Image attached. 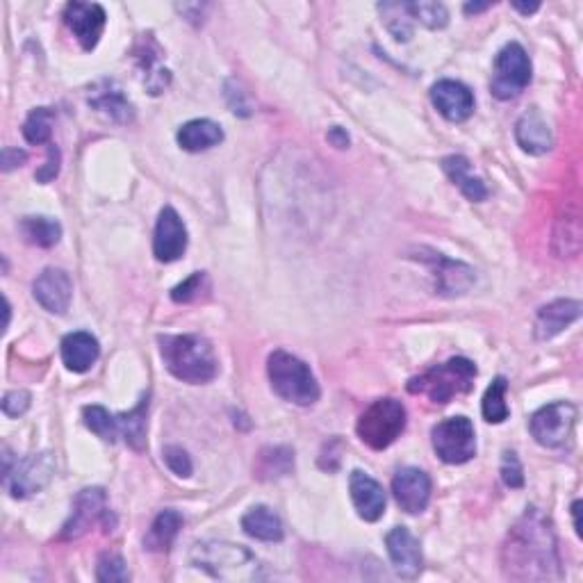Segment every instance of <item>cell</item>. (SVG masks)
<instances>
[{
  "mask_svg": "<svg viewBox=\"0 0 583 583\" xmlns=\"http://www.w3.org/2000/svg\"><path fill=\"white\" fill-rule=\"evenodd\" d=\"M506 390H508V381L504 376H497L495 381L490 383V388L483 394V417H486V422L490 424H502L508 420V404H506Z\"/></svg>",
  "mask_w": 583,
  "mask_h": 583,
  "instance_id": "33",
  "label": "cell"
},
{
  "mask_svg": "<svg viewBox=\"0 0 583 583\" xmlns=\"http://www.w3.org/2000/svg\"><path fill=\"white\" fill-rule=\"evenodd\" d=\"M581 317V303L572 299H558L549 306L538 310L536 324H533V335L536 340L545 342L556 338L558 333H563L570 324L577 322Z\"/></svg>",
  "mask_w": 583,
  "mask_h": 583,
  "instance_id": "20",
  "label": "cell"
},
{
  "mask_svg": "<svg viewBox=\"0 0 583 583\" xmlns=\"http://www.w3.org/2000/svg\"><path fill=\"white\" fill-rule=\"evenodd\" d=\"M515 139L522 146V151L531 155H545L554 146L552 128H549L547 119L538 108H531L522 114L515 126Z\"/></svg>",
  "mask_w": 583,
  "mask_h": 583,
  "instance_id": "21",
  "label": "cell"
},
{
  "mask_svg": "<svg viewBox=\"0 0 583 583\" xmlns=\"http://www.w3.org/2000/svg\"><path fill=\"white\" fill-rule=\"evenodd\" d=\"M406 429V408L401 401L385 397L374 401L356 424L358 438L365 442L369 449H388L394 440L399 438Z\"/></svg>",
  "mask_w": 583,
  "mask_h": 583,
  "instance_id": "6",
  "label": "cell"
},
{
  "mask_svg": "<svg viewBox=\"0 0 583 583\" xmlns=\"http://www.w3.org/2000/svg\"><path fill=\"white\" fill-rule=\"evenodd\" d=\"M431 101L447 121L461 123L472 117L474 94L458 80H440L431 87Z\"/></svg>",
  "mask_w": 583,
  "mask_h": 583,
  "instance_id": "18",
  "label": "cell"
},
{
  "mask_svg": "<svg viewBox=\"0 0 583 583\" xmlns=\"http://www.w3.org/2000/svg\"><path fill=\"white\" fill-rule=\"evenodd\" d=\"M502 479L508 488H522L524 486V470L520 458L515 451H506L502 458Z\"/></svg>",
  "mask_w": 583,
  "mask_h": 583,
  "instance_id": "39",
  "label": "cell"
},
{
  "mask_svg": "<svg viewBox=\"0 0 583 583\" xmlns=\"http://www.w3.org/2000/svg\"><path fill=\"white\" fill-rule=\"evenodd\" d=\"M242 529L244 533H249L251 538L262 540V543H281L285 536L281 517L267 506H253L251 511L242 517Z\"/></svg>",
  "mask_w": 583,
  "mask_h": 583,
  "instance_id": "28",
  "label": "cell"
},
{
  "mask_svg": "<svg viewBox=\"0 0 583 583\" xmlns=\"http://www.w3.org/2000/svg\"><path fill=\"white\" fill-rule=\"evenodd\" d=\"M53 112L48 108H37L30 112V117L23 123V137L30 144H48L53 135Z\"/></svg>",
  "mask_w": 583,
  "mask_h": 583,
  "instance_id": "35",
  "label": "cell"
},
{
  "mask_svg": "<svg viewBox=\"0 0 583 583\" xmlns=\"http://www.w3.org/2000/svg\"><path fill=\"white\" fill-rule=\"evenodd\" d=\"M164 463L174 474L178 476H190L192 474V461L190 456H187V451L183 447H176L171 445L164 449Z\"/></svg>",
  "mask_w": 583,
  "mask_h": 583,
  "instance_id": "40",
  "label": "cell"
},
{
  "mask_svg": "<svg viewBox=\"0 0 583 583\" xmlns=\"http://www.w3.org/2000/svg\"><path fill=\"white\" fill-rule=\"evenodd\" d=\"M194 568L208 572L210 577L228 583H244L260 579V563L249 549L242 545L224 543V540H203L190 552Z\"/></svg>",
  "mask_w": 583,
  "mask_h": 583,
  "instance_id": "3",
  "label": "cell"
},
{
  "mask_svg": "<svg viewBox=\"0 0 583 583\" xmlns=\"http://www.w3.org/2000/svg\"><path fill=\"white\" fill-rule=\"evenodd\" d=\"M89 105L114 123H128L135 117L133 103L123 96L121 87L112 80H101L92 87V92H89Z\"/></svg>",
  "mask_w": 583,
  "mask_h": 583,
  "instance_id": "22",
  "label": "cell"
},
{
  "mask_svg": "<svg viewBox=\"0 0 583 583\" xmlns=\"http://www.w3.org/2000/svg\"><path fill=\"white\" fill-rule=\"evenodd\" d=\"M180 529H183V515L174 511V508H167V511H162L153 520L151 529L144 538V547L149 552H167L178 538Z\"/></svg>",
  "mask_w": 583,
  "mask_h": 583,
  "instance_id": "29",
  "label": "cell"
},
{
  "mask_svg": "<svg viewBox=\"0 0 583 583\" xmlns=\"http://www.w3.org/2000/svg\"><path fill=\"white\" fill-rule=\"evenodd\" d=\"M431 438L435 454L449 465H463L476 456L474 424L463 415L440 422L433 429Z\"/></svg>",
  "mask_w": 583,
  "mask_h": 583,
  "instance_id": "8",
  "label": "cell"
},
{
  "mask_svg": "<svg viewBox=\"0 0 583 583\" xmlns=\"http://www.w3.org/2000/svg\"><path fill=\"white\" fill-rule=\"evenodd\" d=\"M28 160L26 151L19 149H3V171H12L16 167H21L23 162Z\"/></svg>",
  "mask_w": 583,
  "mask_h": 583,
  "instance_id": "43",
  "label": "cell"
},
{
  "mask_svg": "<svg viewBox=\"0 0 583 583\" xmlns=\"http://www.w3.org/2000/svg\"><path fill=\"white\" fill-rule=\"evenodd\" d=\"M203 290H208V276H205L203 272H196L171 290V299H174L176 303H190L199 299Z\"/></svg>",
  "mask_w": 583,
  "mask_h": 583,
  "instance_id": "38",
  "label": "cell"
},
{
  "mask_svg": "<svg viewBox=\"0 0 583 583\" xmlns=\"http://www.w3.org/2000/svg\"><path fill=\"white\" fill-rule=\"evenodd\" d=\"M413 21H420L429 30H442L449 23V12L442 3H408Z\"/></svg>",
  "mask_w": 583,
  "mask_h": 583,
  "instance_id": "36",
  "label": "cell"
},
{
  "mask_svg": "<svg viewBox=\"0 0 583 583\" xmlns=\"http://www.w3.org/2000/svg\"><path fill=\"white\" fill-rule=\"evenodd\" d=\"M98 353H101V347H98V340L92 333H69L62 340V360L69 372L85 374L98 360Z\"/></svg>",
  "mask_w": 583,
  "mask_h": 583,
  "instance_id": "23",
  "label": "cell"
},
{
  "mask_svg": "<svg viewBox=\"0 0 583 583\" xmlns=\"http://www.w3.org/2000/svg\"><path fill=\"white\" fill-rule=\"evenodd\" d=\"M19 228L28 244L41 246V249H51L62 237V226L51 217H26L21 219Z\"/></svg>",
  "mask_w": 583,
  "mask_h": 583,
  "instance_id": "31",
  "label": "cell"
},
{
  "mask_svg": "<svg viewBox=\"0 0 583 583\" xmlns=\"http://www.w3.org/2000/svg\"><path fill=\"white\" fill-rule=\"evenodd\" d=\"M82 417H85L87 429L96 433L101 440L114 442L119 438L117 415H110L103 406H87L85 410H82Z\"/></svg>",
  "mask_w": 583,
  "mask_h": 583,
  "instance_id": "34",
  "label": "cell"
},
{
  "mask_svg": "<svg viewBox=\"0 0 583 583\" xmlns=\"http://www.w3.org/2000/svg\"><path fill=\"white\" fill-rule=\"evenodd\" d=\"M57 174H60V151H57V146L48 144V160L44 162V167L37 169L35 178L39 180V183L46 185V183H51V180H55Z\"/></svg>",
  "mask_w": 583,
  "mask_h": 583,
  "instance_id": "42",
  "label": "cell"
},
{
  "mask_svg": "<svg viewBox=\"0 0 583 583\" xmlns=\"http://www.w3.org/2000/svg\"><path fill=\"white\" fill-rule=\"evenodd\" d=\"M55 474V456L51 451H39L23 461H16L10 474L3 476L5 488L14 499H28L44 490Z\"/></svg>",
  "mask_w": 583,
  "mask_h": 583,
  "instance_id": "10",
  "label": "cell"
},
{
  "mask_svg": "<svg viewBox=\"0 0 583 583\" xmlns=\"http://www.w3.org/2000/svg\"><path fill=\"white\" fill-rule=\"evenodd\" d=\"M349 490L351 502L365 522L381 520L385 513V492L379 481L372 479V476L365 472L356 470L349 479Z\"/></svg>",
  "mask_w": 583,
  "mask_h": 583,
  "instance_id": "19",
  "label": "cell"
},
{
  "mask_svg": "<svg viewBox=\"0 0 583 583\" xmlns=\"http://www.w3.org/2000/svg\"><path fill=\"white\" fill-rule=\"evenodd\" d=\"M294 467V451L287 447H267L260 451L256 463V476L262 481H272L290 474Z\"/></svg>",
  "mask_w": 583,
  "mask_h": 583,
  "instance_id": "30",
  "label": "cell"
},
{
  "mask_svg": "<svg viewBox=\"0 0 583 583\" xmlns=\"http://www.w3.org/2000/svg\"><path fill=\"white\" fill-rule=\"evenodd\" d=\"M502 568L513 581L561 579V558L552 522L538 508H527L508 531L502 547Z\"/></svg>",
  "mask_w": 583,
  "mask_h": 583,
  "instance_id": "1",
  "label": "cell"
},
{
  "mask_svg": "<svg viewBox=\"0 0 583 583\" xmlns=\"http://www.w3.org/2000/svg\"><path fill=\"white\" fill-rule=\"evenodd\" d=\"M490 3H483V5H474V3H467L465 5V14H479V12H486L490 10Z\"/></svg>",
  "mask_w": 583,
  "mask_h": 583,
  "instance_id": "46",
  "label": "cell"
},
{
  "mask_svg": "<svg viewBox=\"0 0 583 583\" xmlns=\"http://www.w3.org/2000/svg\"><path fill=\"white\" fill-rule=\"evenodd\" d=\"M176 139H178L180 149H185L190 153H201L224 142V130H221L219 123L210 119H194V121H187L185 126L178 130Z\"/></svg>",
  "mask_w": 583,
  "mask_h": 583,
  "instance_id": "26",
  "label": "cell"
},
{
  "mask_svg": "<svg viewBox=\"0 0 583 583\" xmlns=\"http://www.w3.org/2000/svg\"><path fill=\"white\" fill-rule=\"evenodd\" d=\"M442 169L449 176L451 183H454L458 190H461L470 201H486L488 190L483 185L481 178H476L472 174V164L463 155H449V158L442 160Z\"/></svg>",
  "mask_w": 583,
  "mask_h": 583,
  "instance_id": "27",
  "label": "cell"
},
{
  "mask_svg": "<svg viewBox=\"0 0 583 583\" xmlns=\"http://www.w3.org/2000/svg\"><path fill=\"white\" fill-rule=\"evenodd\" d=\"M429 253L431 256H420V258L433 269L435 290H438L442 297H461V294L470 292V287L476 281L472 267H467L465 262L449 260L442 256V253H435V251H429Z\"/></svg>",
  "mask_w": 583,
  "mask_h": 583,
  "instance_id": "13",
  "label": "cell"
},
{
  "mask_svg": "<svg viewBox=\"0 0 583 583\" xmlns=\"http://www.w3.org/2000/svg\"><path fill=\"white\" fill-rule=\"evenodd\" d=\"M577 406L568 401H558L540 408L531 417V435L538 445L547 449H561L570 442L574 424H577Z\"/></svg>",
  "mask_w": 583,
  "mask_h": 583,
  "instance_id": "9",
  "label": "cell"
},
{
  "mask_svg": "<svg viewBox=\"0 0 583 583\" xmlns=\"http://www.w3.org/2000/svg\"><path fill=\"white\" fill-rule=\"evenodd\" d=\"M385 545H388V554L392 558V568L397 577L413 581L420 577L422 572V549L417 538L406 527L392 529L385 536Z\"/></svg>",
  "mask_w": 583,
  "mask_h": 583,
  "instance_id": "17",
  "label": "cell"
},
{
  "mask_svg": "<svg viewBox=\"0 0 583 583\" xmlns=\"http://www.w3.org/2000/svg\"><path fill=\"white\" fill-rule=\"evenodd\" d=\"M513 7L517 12H522V14H533V12H538L540 10V5L538 3H531V5H522V3H513Z\"/></svg>",
  "mask_w": 583,
  "mask_h": 583,
  "instance_id": "45",
  "label": "cell"
},
{
  "mask_svg": "<svg viewBox=\"0 0 583 583\" xmlns=\"http://www.w3.org/2000/svg\"><path fill=\"white\" fill-rule=\"evenodd\" d=\"M149 404L151 394L146 392L139 404L130 413L117 415V431L119 438L126 440V445L135 451L146 449V431H149Z\"/></svg>",
  "mask_w": 583,
  "mask_h": 583,
  "instance_id": "25",
  "label": "cell"
},
{
  "mask_svg": "<svg viewBox=\"0 0 583 583\" xmlns=\"http://www.w3.org/2000/svg\"><path fill=\"white\" fill-rule=\"evenodd\" d=\"M30 392L26 390H12L3 397V413L7 417H21L30 408Z\"/></svg>",
  "mask_w": 583,
  "mask_h": 583,
  "instance_id": "41",
  "label": "cell"
},
{
  "mask_svg": "<svg viewBox=\"0 0 583 583\" xmlns=\"http://www.w3.org/2000/svg\"><path fill=\"white\" fill-rule=\"evenodd\" d=\"M381 21L390 35L397 41H408L413 37V16H410L408 3H381L379 5Z\"/></svg>",
  "mask_w": 583,
  "mask_h": 583,
  "instance_id": "32",
  "label": "cell"
},
{
  "mask_svg": "<svg viewBox=\"0 0 583 583\" xmlns=\"http://www.w3.org/2000/svg\"><path fill=\"white\" fill-rule=\"evenodd\" d=\"M187 251V228L174 208H164L153 237V253L160 262H176Z\"/></svg>",
  "mask_w": 583,
  "mask_h": 583,
  "instance_id": "15",
  "label": "cell"
},
{
  "mask_svg": "<svg viewBox=\"0 0 583 583\" xmlns=\"http://www.w3.org/2000/svg\"><path fill=\"white\" fill-rule=\"evenodd\" d=\"M328 142H331L333 146H338V149H347V146H349L347 130H342L340 126L331 128V130H328Z\"/></svg>",
  "mask_w": 583,
  "mask_h": 583,
  "instance_id": "44",
  "label": "cell"
},
{
  "mask_svg": "<svg viewBox=\"0 0 583 583\" xmlns=\"http://www.w3.org/2000/svg\"><path fill=\"white\" fill-rule=\"evenodd\" d=\"M160 55L162 51H160V46L155 44L153 35H144L137 46V60H139V69L144 71V85L153 96L162 94L171 82L169 71L160 67Z\"/></svg>",
  "mask_w": 583,
  "mask_h": 583,
  "instance_id": "24",
  "label": "cell"
},
{
  "mask_svg": "<svg viewBox=\"0 0 583 583\" xmlns=\"http://www.w3.org/2000/svg\"><path fill=\"white\" fill-rule=\"evenodd\" d=\"M267 374L278 397L297 406H312L319 399V383L301 358L283 349L267 360Z\"/></svg>",
  "mask_w": 583,
  "mask_h": 583,
  "instance_id": "5",
  "label": "cell"
},
{
  "mask_svg": "<svg viewBox=\"0 0 583 583\" xmlns=\"http://www.w3.org/2000/svg\"><path fill=\"white\" fill-rule=\"evenodd\" d=\"M105 10L96 3H69L64 7V23L85 51H94L105 30Z\"/></svg>",
  "mask_w": 583,
  "mask_h": 583,
  "instance_id": "12",
  "label": "cell"
},
{
  "mask_svg": "<svg viewBox=\"0 0 583 583\" xmlns=\"http://www.w3.org/2000/svg\"><path fill=\"white\" fill-rule=\"evenodd\" d=\"M579 513H581V502H574L572 504V517H574V529L581 536V522H579Z\"/></svg>",
  "mask_w": 583,
  "mask_h": 583,
  "instance_id": "47",
  "label": "cell"
},
{
  "mask_svg": "<svg viewBox=\"0 0 583 583\" xmlns=\"http://www.w3.org/2000/svg\"><path fill=\"white\" fill-rule=\"evenodd\" d=\"M32 294L44 310L53 312V315H64L73 299V283L64 269L48 267L37 276Z\"/></svg>",
  "mask_w": 583,
  "mask_h": 583,
  "instance_id": "16",
  "label": "cell"
},
{
  "mask_svg": "<svg viewBox=\"0 0 583 583\" xmlns=\"http://www.w3.org/2000/svg\"><path fill=\"white\" fill-rule=\"evenodd\" d=\"M531 82V60L524 48L511 41L495 57V69H492L490 89L499 101H511L520 96Z\"/></svg>",
  "mask_w": 583,
  "mask_h": 583,
  "instance_id": "7",
  "label": "cell"
},
{
  "mask_svg": "<svg viewBox=\"0 0 583 583\" xmlns=\"http://www.w3.org/2000/svg\"><path fill=\"white\" fill-rule=\"evenodd\" d=\"M158 342L164 367L178 381L203 385L217 376L219 363L215 349L201 335H160Z\"/></svg>",
  "mask_w": 583,
  "mask_h": 583,
  "instance_id": "2",
  "label": "cell"
},
{
  "mask_svg": "<svg viewBox=\"0 0 583 583\" xmlns=\"http://www.w3.org/2000/svg\"><path fill=\"white\" fill-rule=\"evenodd\" d=\"M392 492L401 511L410 515H417L426 511L431 499V479L429 474L417 470V467H404L394 474L392 479Z\"/></svg>",
  "mask_w": 583,
  "mask_h": 583,
  "instance_id": "14",
  "label": "cell"
},
{
  "mask_svg": "<svg viewBox=\"0 0 583 583\" xmlns=\"http://www.w3.org/2000/svg\"><path fill=\"white\" fill-rule=\"evenodd\" d=\"M96 579L103 583H126L130 579L126 561H123L117 552H105L98 558Z\"/></svg>",
  "mask_w": 583,
  "mask_h": 583,
  "instance_id": "37",
  "label": "cell"
},
{
  "mask_svg": "<svg viewBox=\"0 0 583 583\" xmlns=\"http://www.w3.org/2000/svg\"><path fill=\"white\" fill-rule=\"evenodd\" d=\"M476 365L467 358H451L445 365H435L408 381L410 394H426L433 404L445 406L454 397H461L474 388Z\"/></svg>",
  "mask_w": 583,
  "mask_h": 583,
  "instance_id": "4",
  "label": "cell"
},
{
  "mask_svg": "<svg viewBox=\"0 0 583 583\" xmlns=\"http://www.w3.org/2000/svg\"><path fill=\"white\" fill-rule=\"evenodd\" d=\"M110 520V508L108 497H105L103 488H85L73 502V511L67 524L62 527L64 540H78L85 533L92 531L98 522L108 524Z\"/></svg>",
  "mask_w": 583,
  "mask_h": 583,
  "instance_id": "11",
  "label": "cell"
}]
</instances>
